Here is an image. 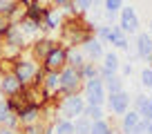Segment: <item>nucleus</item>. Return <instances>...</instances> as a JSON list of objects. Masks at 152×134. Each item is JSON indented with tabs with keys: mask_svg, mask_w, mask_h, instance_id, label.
<instances>
[{
	"mask_svg": "<svg viewBox=\"0 0 152 134\" xmlns=\"http://www.w3.org/2000/svg\"><path fill=\"white\" fill-rule=\"evenodd\" d=\"M72 0H52V7H58V9H63V7H67Z\"/></svg>",
	"mask_w": 152,
	"mask_h": 134,
	"instance_id": "36",
	"label": "nucleus"
},
{
	"mask_svg": "<svg viewBox=\"0 0 152 134\" xmlns=\"http://www.w3.org/2000/svg\"><path fill=\"white\" fill-rule=\"evenodd\" d=\"M132 134H148V121H139V123H137V127H134L132 130Z\"/></svg>",
	"mask_w": 152,
	"mask_h": 134,
	"instance_id": "34",
	"label": "nucleus"
},
{
	"mask_svg": "<svg viewBox=\"0 0 152 134\" xmlns=\"http://www.w3.org/2000/svg\"><path fill=\"white\" fill-rule=\"evenodd\" d=\"M40 112H43V107L40 105H34V103H29V105H25L23 110L18 112V121H20V127H25V125H36L40 123Z\"/></svg>",
	"mask_w": 152,
	"mask_h": 134,
	"instance_id": "14",
	"label": "nucleus"
},
{
	"mask_svg": "<svg viewBox=\"0 0 152 134\" xmlns=\"http://www.w3.org/2000/svg\"><path fill=\"white\" fill-rule=\"evenodd\" d=\"M123 0H103V16L114 25V20L119 18L121 9H123Z\"/></svg>",
	"mask_w": 152,
	"mask_h": 134,
	"instance_id": "20",
	"label": "nucleus"
},
{
	"mask_svg": "<svg viewBox=\"0 0 152 134\" xmlns=\"http://www.w3.org/2000/svg\"><path fill=\"white\" fill-rule=\"evenodd\" d=\"M11 25H14V23H11V20L7 18V16H2V14H0V36H5V31L11 27Z\"/></svg>",
	"mask_w": 152,
	"mask_h": 134,
	"instance_id": "33",
	"label": "nucleus"
},
{
	"mask_svg": "<svg viewBox=\"0 0 152 134\" xmlns=\"http://www.w3.org/2000/svg\"><path fill=\"white\" fill-rule=\"evenodd\" d=\"M25 90V85L16 78L14 72H5L0 74V92H2V96H7V98H11V96L20 94V92Z\"/></svg>",
	"mask_w": 152,
	"mask_h": 134,
	"instance_id": "10",
	"label": "nucleus"
},
{
	"mask_svg": "<svg viewBox=\"0 0 152 134\" xmlns=\"http://www.w3.org/2000/svg\"><path fill=\"white\" fill-rule=\"evenodd\" d=\"M148 34H150V38H152V18H150V23H148Z\"/></svg>",
	"mask_w": 152,
	"mask_h": 134,
	"instance_id": "38",
	"label": "nucleus"
},
{
	"mask_svg": "<svg viewBox=\"0 0 152 134\" xmlns=\"http://www.w3.org/2000/svg\"><path fill=\"white\" fill-rule=\"evenodd\" d=\"M18 27H20V31H23L25 36H38V31L43 29V25L34 23V20H29V18H23L18 23Z\"/></svg>",
	"mask_w": 152,
	"mask_h": 134,
	"instance_id": "25",
	"label": "nucleus"
},
{
	"mask_svg": "<svg viewBox=\"0 0 152 134\" xmlns=\"http://www.w3.org/2000/svg\"><path fill=\"white\" fill-rule=\"evenodd\" d=\"M90 134H121V130H116L114 123H110L107 119H103V121H94V123H92Z\"/></svg>",
	"mask_w": 152,
	"mask_h": 134,
	"instance_id": "22",
	"label": "nucleus"
},
{
	"mask_svg": "<svg viewBox=\"0 0 152 134\" xmlns=\"http://www.w3.org/2000/svg\"><path fill=\"white\" fill-rule=\"evenodd\" d=\"M72 5H74L76 14L83 16V14H87V11L94 7V0H72Z\"/></svg>",
	"mask_w": 152,
	"mask_h": 134,
	"instance_id": "29",
	"label": "nucleus"
},
{
	"mask_svg": "<svg viewBox=\"0 0 152 134\" xmlns=\"http://www.w3.org/2000/svg\"><path fill=\"white\" fill-rule=\"evenodd\" d=\"M81 49H83V54H85V58L92 60V63L103 60V56H105V43H101L96 36H92L90 40H85V43L81 45Z\"/></svg>",
	"mask_w": 152,
	"mask_h": 134,
	"instance_id": "11",
	"label": "nucleus"
},
{
	"mask_svg": "<svg viewBox=\"0 0 152 134\" xmlns=\"http://www.w3.org/2000/svg\"><path fill=\"white\" fill-rule=\"evenodd\" d=\"M148 134H152V121L148 123Z\"/></svg>",
	"mask_w": 152,
	"mask_h": 134,
	"instance_id": "39",
	"label": "nucleus"
},
{
	"mask_svg": "<svg viewBox=\"0 0 152 134\" xmlns=\"http://www.w3.org/2000/svg\"><path fill=\"white\" fill-rule=\"evenodd\" d=\"M9 114H11V110H9V105H7V98H0V125H5V121L9 119Z\"/></svg>",
	"mask_w": 152,
	"mask_h": 134,
	"instance_id": "32",
	"label": "nucleus"
},
{
	"mask_svg": "<svg viewBox=\"0 0 152 134\" xmlns=\"http://www.w3.org/2000/svg\"><path fill=\"white\" fill-rule=\"evenodd\" d=\"M85 63H87V58H85V54H83L81 47H67V65L69 67L81 69Z\"/></svg>",
	"mask_w": 152,
	"mask_h": 134,
	"instance_id": "21",
	"label": "nucleus"
},
{
	"mask_svg": "<svg viewBox=\"0 0 152 134\" xmlns=\"http://www.w3.org/2000/svg\"><path fill=\"white\" fill-rule=\"evenodd\" d=\"M83 74L81 69H76V67H63L61 69V92L56 94V98L65 94H83ZM54 98V100H56Z\"/></svg>",
	"mask_w": 152,
	"mask_h": 134,
	"instance_id": "4",
	"label": "nucleus"
},
{
	"mask_svg": "<svg viewBox=\"0 0 152 134\" xmlns=\"http://www.w3.org/2000/svg\"><path fill=\"white\" fill-rule=\"evenodd\" d=\"M63 11L58 9V7H49L47 11H45V18H43V29L45 31H56V29L63 27Z\"/></svg>",
	"mask_w": 152,
	"mask_h": 134,
	"instance_id": "16",
	"label": "nucleus"
},
{
	"mask_svg": "<svg viewBox=\"0 0 152 134\" xmlns=\"http://www.w3.org/2000/svg\"><path fill=\"white\" fill-rule=\"evenodd\" d=\"M103 83H105V92H107V94H116V92H123L125 90V87H123V78H121L119 74L105 78Z\"/></svg>",
	"mask_w": 152,
	"mask_h": 134,
	"instance_id": "24",
	"label": "nucleus"
},
{
	"mask_svg": "<svg viewBox=\"0 0 152 134\" xmlns=\"http://www.w3.org/2000/svg\"><path fill=\"white\" fill-rule=\"evenodd\" d=\"M150 67H152V65H150Z\"/></svg>",
	"mask_w": 152,
	"mask_h": 134,
	"instance_id": "41",
	"label": "nucleus"
},
{
	"mask_svg": "<svg viewBox=\"0 0 152 134\" xmlns=\"http://www.w3.org/2000/svg\"><path fill=\"white\" fill-rule=\"evenodd\" d=\"M54 103H56V110L61 114V119H69V121H74L76 116H81L85 105H87L83 94H65L61 98H56Z\"/></svg>",
	"mask_w": 152,
	"mask_h": 134,
	"instance_id": "3",
	"label": "nucleus"
},
{
	"mask_svg": "<svg viewBox=\"0 0 152 134\" xmlns=\"http://www.w3.org/2000/svg\"><path fill=\"white\" fill-rule=\"evenodd\" d=\"M99 5H103V0H94V7H99Z\"/></svg>",
	"mask_w": 152,
	"mask_h": 134,
	"instance_id": "40",
	"label": "nucleus"
},
{
	"mask_svg": "<svg viewBox=\"0 0 152 134\" xmlns=\"http://www.w3.org/2000/svg\"><path fill=\"white\" fill-rule=\"evenodd\" d=\"M132 100H134V110L139 112V116L150 123L152 121V98L145 96V94H139V96H134Z\"/></svg>",
	"mask_w": 152,
	"mask_h": 134,
	"instance_id": "17",
	"label": "nucleus"
},
{
	"mask_svg": "<svg viewBox=\"0 0 152 134\" xmlns=\"http://www.w3.org/2000/svg\"><path fill=\"white\" fill-rule=\"evenodd\" d=\"M119 76L121 78H125V76H130V74H132V63H121V69H119Z\"/></svg>",
	"mask_w": 152,
	"mask_h": 134,
	"instance_id": "35",
	"label": "nucleus"
},
{
	"mask_svg": "<svg viewBox=\"0 0 152 134\" xmlns=\"http://www.w3.org/2000/svg\"><path fill=\"white\" fill-rule=\"evenodd\" d=\"M130 103H132V98H130L128 92H116V94H107V103H105V107L110 110V114L114 116H123L125 112L130 110Z\"/></svg>",
	"mask_w": 152,
	"mask_h": 134,
	"instance_id": "6",
	"label": "nucleus"
},
{
	"mask_svg": "<svg viewBox=\"0 0 152 134\" xmlns=\"http://www.w3.org/2000/svg\"><path fill=\"white\" fill-rule=\"evenodd\" d=\"M92 123H94V121H90L85 114L76 116V119H74V130H76V134H90V132H92Z\"/></svg>",
	"mask_w": 152,
	"mask_h": 134,
	"instance_id": "26",
	"label": "nucleus"
},
{
	"mask_svg": "<svg viewBox=\"0 0 152 134\" xmlns=\"http://www.w3.org/2000/svg\"><path fill=\"white\" fill-rule=\"evenodd\" d=\"M81 74H83V81H90V78H99V65L92 60H87L85 65L81 67Z\"/></svg>",
	"mask_w": 152,
	"mask_h": 134,
	"instance_id": "28",
	"label": "nucleus"
},
{
	"mask_svg": "<svg viewBox=\"0 0 152 134\" xmlns=\"http://www.w3.org/2000/svg\"><path fill=\"white\" fill-rule=\"evenodd\" d=\"M110 29H112V25H96V29H94V36L101 40V43H105V45H107Z\"/></svg>",
	"mask_w": 152,
	"mask_h": 134,
	"instance_id": "31",
	"label": "nucleus"
},
{
	"mask_svg": "<svg viewBox=\"0 0 152 134\" xmlns=\"http://www.w3.org/2000/svg\"><path fill=\"white\" fill-rule=\"evenodd\" d=\"M38 69H40V63L34 60V56L27 52V49H25V52L16 58V60H14V67H11V72L16 74V78H18L25 87H29V85L34 83Z\"/></svg>",
	"mask_w": 152,
	"mask_h": 134,
	"instance_id": "2",
	"label": "nucleus"
},
{
	"mask_svg": "<svg viewBox=\"0 0 152 134\" xmlns=\"http://www.w3.org/2000/svg\"><path fill=\"white\" fill-rule=\"evenodd\" d=\"M137 58H141L143 63L152 65V38L148 31H139L137 34Z\"/></svg>",
	"mask_w": 152,
	"mask_h": 134,
	"instance_id": "13",
	"label": "nucleus"
},
{
	"mask_svg": "<svg viewBox=\"0 0 152 134\" xmlns=\"http://www.w3.org/2000/svg\"><path fill=\"white\" fill-rule=\"evenodd\" d=\"M139 78H141V87L152 90V67H143L141 74H139Z\"/></svg>",
	"mask_w": 152,
	"mask_h": 134,
	"instance_id": "30",
	"label": "nucleus"
},
{
	"mask_svg": "<svg viewBox=\"0 0 152 134\" xmlns=\"http://www.w3.org/2000/svg\"><path fill=\"white\" fill-rule=\"evenodd\" d=\"M99 69L101 72H107V74H119L121 60H119V56H116V52H105L103 63L99 65Z\"/></svg>",
	"mask_w": 152,
	"mask_h": 134,
	"instance_id": "19",
	"label": "nucleus"
},
{
	"mask_svg": "<svg viewBox=\"0 0 152 134\" xmlns=\"http://www.w3.org/2000/svg\"><path fill=\"white\" fill-rule=\"evenodd\" d=\"M52 127H54V134H76L74 121H69V119H61V116H58L52 123Z\"/></svg>",
	"mask_w": 152,
	"mask_h": 134,
	"instance_id": "23",
	"label": "nucleus"
},
{
	"mask_svg": "<svg viewBox=\"0 0 152 134\" xmlns=\"http://www.w3.org/2000/svg\"><path fill=\"white\" fill-rule=\"evenodd\" d=\"M56 45H58V43H56V40H52V38H38V40H34V43L27 47V52L34 56V60L43 63L45 58L49 56V52L56 47Z\"/></svg>",
	"mask_w": 152,
	"mask_h": 134,
	"instance_id": "9",
	"label": "nucleus"
},
{
	"mask_svg": "<svg viewBox=\"0 0 152 134\" xmlns=\"http://www.w3.org/2000/svg\"><path fill=\"white\" fill-rule=\"evenodd\" d=\"M0 134H18V132H14V130H7V127H2V130H0Z\"/></svg>",
	"mask_w": 152,
	"mask_h": 134,
	"instance_id": "37",
	"label": "nucleus"
},
{
	"mask_svg": "<svg viewBox=\"0 0 152 134\" xmlns=\"http://www.w3.org/2000/svg\"><path fill=\"white\" fill-rule=\"evenodd\" d=\"M83 96H85L87 105L105 107V103H107V92H105L103 78L99 76V78H90V81L83 83Z\"/></svg>",
	"mask_w": 152,
	"mask_h": 134,
	"instance_id": "5",
	"label": "nucleus"
},
{
	"mask_svg": "<svg viewBox=\"0 0 152 134\" xmlns=\"http://www.w3.org/2000/svg\"><path fill=\"white\" fill-rule=\"evenodd\" d=\"M107 45H112L114 49H121V52H128L130 49V38H128V34H125L119 25H112L110 36H107Z\"/></svg>",
	"mask_w": 152,
	"mask_h": 134,
	"instance_id": "15",
	"label": "nucleus"
},
{
	"mask_svg": "<svg viewBox=\"0 0 152 134\" xmlns=\"http://www.w3.org/2000/svg\"><path fill=\"white\" fill-rule=\"evenodd\" d=\"M83 114H85L90 121H103V119H105V107H99V105H85Z\"/></svg>",
	"mask_w": 152,
	"mask_h": 134,
	"instance_id": "27",
	"label": "nucleus"
},
{
	"mask_svg": "<svg viewBox=\"0 0 152 134\" xmlns=\"http://www.w3.org/2000/svg\"><path fill=\"white\" fill-rule=\"evenodd\" d=\"M94 25L83 20L81 16H67L61 27V45L65 47H81L85 40L94 36Z\"/></svg>",
	"mask_w": 152,
	"mask_h": 134,
	"instance_id": "1",
	"label": "nucleus"
},
{
	"mask_svg": "<svg viewBox=\"0 0 152 134\" xmlns=\"http://www.w3.org/2000/svg\"><path fill=\"white\" fill-rule=\"evenodd\" d=\"M40 65H43L47 72H61L63 67H67V47L65 45H56Z\"/></svg>",
	"mask_w": 152,
	"mask_h": 134,
	"instance_id": "7",
	"label": "nucleus"
},
{
	"mask_svg": "<svg viewBox=\"0 0 152 134\" xmlns=\"http://www.w3.org/2000/svg\"><path fill=\"white\" fill-rule=\"evenodd\" d=\"M119 27L123 29L128 36L139 34L141 23H139V16H137V11H134V7H123V9H121V14H119Z\"/></svg>",
	"mask_w": 152,
	"mask_h": 134,
	"instance_id": "8",
	"label": "nucleus"
},
{
	"mask_svg": "<svg viewBox=\"0 0 152 134\" xmlns=\"http://www.w3.org/2000/svg\"><path fill=\"white\" fill-rule=\"evenodd\" d=\"M40 90L45 92V96H47L49 100L56 98V94L61 92V72H47V69H45V76H43V85H40Z\"/></svg>",
	"mask_w": 152,
	"mask_h": 134,
	"instance_id": "12",
	"label": "nucleus"
},
{
	"mask_svg": "<svg viewBox=\"0 0 152 134\" xmlns=\"http://www.w3.org/2000/svg\"><path fill=\"white\" fill-rule=\"evenodd\" d=\"M139 121H141L139 112L134 110V107H132V110H128L123 116H121V127H119V130H121V134H132V130L137 127Z\"/></svg>",
	"mask_w": 152,
	"mask_h": 134,
	"instance_id": "18",
	"label": "nucleus"
}]
</instances>
